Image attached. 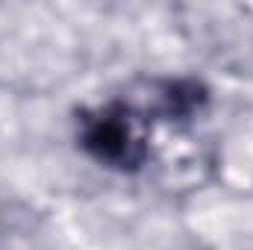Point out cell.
<instances>
[{
  "label": "cell",
  "mask_w": 253,
  "mask_h": 250,
  "mask_svg": "<svg viewBox=\"0 0 253 250\" xmlns=\"http://www.w3.org/2000/svg\"><path fill=\"white\" fill-rule=\"evenodd\" d=\"M88 147L97 156L112 159V162H124V159L129 162L132 159V153H129L132 141H129L126 129L118 121H100V124L88 132Z\"/></svg>",
  "instance_id": "obj_1"
}]
</instances>
